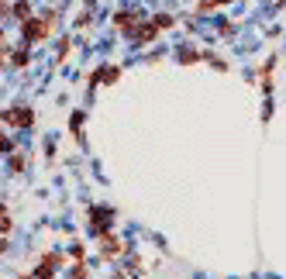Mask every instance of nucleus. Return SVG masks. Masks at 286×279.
<instances>
[{"mask_svg":"<svg viewBox=\"0 0 286 279\" xmlns=\"http://www.w3.org/2000/svg\"><path fill=\"white\" fill-rule=\"evenodd\" d=\"M31 276H38V279H49V276H55V265H49V262H38Z\"/></svg>","mask_w":286,"mask_h":279,"instance_id":"9d476101","label":"nucleus"},{"mask_svg":"<svg viewBox=\"0 0 286 279\" xmlns=\"http://www.w3.org/2000/svg\"><path fill=\"white\" fill-rule=\"evenodd\" d=\"M11 227H14V224H11V217H7V221H0V234H11Z\"/></svg>","mask_w":286,"mask_h":279,"instance_id":"6ab92c4d","label":"nucleus"},{"mask_svg":"<svg viewBox=\"0 0 286 279\" xmlns=\"http://www.w3.org/2000/svg\"><path fill=\"white\" fill-rule=\"evenodd\" d=\"M138 21H142L138 11H117V14H114V28H117V31H125L128 38H131V31H135Z\"/></svg>","mask_w":286,"mask_h":279,"instance_id":"7ed1b4c3","label":"nucleus"},{"mask_svg":"<svg viewBox=\"0 0 286 279\" xmlns=\"http://www.w3.org/2000/svg\"><path fill=\"white\" fill-rule=\"evenodd\" d=\"M100 83H104V66H100V69H93V76H90V90H93V87H100Z\"/></svg>","mask_w":286,"mask_h":279,"instance_id":"2eb2a0df","label":"nucleus"},{"mask_svg":"<svg viewBox=\"0 0 286 279\" xmlns=\"http://www.w3.org/2000/svg\"><path fill=\"white\" fill-rule=\"evenodd\" d=\"M49 31H52V24H49L45 17H28V21H21V35H24V42H28V45L45 42Z\"/></svg>","mask_w":286,"mask_h":279,"instance_id":"f257e3e1","label":"nucleus"},{"mask_svg":"<svg viewBox=\"0 0 286 279\" xmlns=\"http://www.w3.org/2000/svg\"><path fill=\"white\" fill-rule=\"evenodd\" d=\"M90 217H93V231H97V234H107L114 210H107V207H90Z\"/></svg>","mask_w":286,"mask_h":279,"instance_id":"423d86ee","label":"nucleus"},{"mask_svg":"<svg viewBox=\"0 0 286 279\" xmlns=\"http://www.w3.org/2000/svg\"><path fill=\"white\" fill-rule=\"evenodd\" d=\"M7 217H11V214H7V207H4V204H0V221H7Z\"/></svg>","mask_w":286,"mask_h":279,"instance_id":"5701e85b","label":"nucleus"},{"mask_svg":"<svg viewBox=\"0 0 286 279\" xmlns=\"http://www.w3.org/2000/svg\"><path fill=\"white\" fill-rule=\"evenodd\" d=\"M152 21H155V28H159V31H162V28H169V24H173V17H169V14H155Z\"/></svg>","mask_w":286,"mask_h":279,"instance_id":"ddd939ff","label":"nucleus"},{"mask_svg":"<svg viewBox=\"0 0 286 279\" xmlns=\"http://www.w3.org/2000/svg\"><path fill=\"white\" fill-rule=\"evenodd\" d=\"M28 62H31V52H28V42H24V49L11 52V66H14V69H24Z\"/></svg>","mask_w":286,"mask_h":279,"instance_id":"0eeeda50","label":"nucleus"},{"mask_svg":"<svg viewBox=\"0 0 286 279\" xmlns=\"http://www.w3.org/2000/svg\"><path fill=\"white\" fill-rule=\"evenodd\" d=\"M69 255H72L76 262H83V255H87V248H83V245H72V248H69Z\"/></svg>","mask_w":286,"mask_h":279,"instance_id":"f3484780","label":"nucleus"},{"mask_svg":"<svg viewBox=\"0 0 286 279\" xmlns=\"http://www.w3.org/2000/svg\"><path fill=\"white\" fill-rule=\"evenodd\" d=\"M7 14H11V7L4 4V0H0V17H7Z\"/></svg>","mask_w":286,"mask_h":279,"instance_id":"aec40b11","label":"nucleus"},{"mask_svg":"<svg viewBox=\"0 0 286 279\" xmlns=\"http://www.w3.org/2000/svg\"><path fill=\"white\" fill-rule=\"evenodd\" d=\"M100 252H104L107 259H117V255H125L128 248H125V242H121V238H114V234H100Z\"/></svg>","mask_w":286,"mask_h":279,"instance_id":"20e7f679","label":"nucleus"},{"mask_svg":"<svg viewBox=\"0 0 286 279\" xmlns=\"http://www.w3.org/2000/svg\"><path fill=\"white\" fill-rule=\"evenodd\" d=\"M0 121L11 124V128H31V124H35V110L24 107V104H18V107H11V110H0Z\"/></svg>","mask_w":286,"mask_h":279,"instance_id":"f03ea898","label":"nucleus"},{"mask_svg":"<svg viewBox=\"0 0 286 279\" xmlns=\"http://www.w3.org/2000/svg\"><path fill=\"white\" fill-rule=\"evenodd\" d=\"M83 117H87L83 110H76V114H72V121H69V128H72V135H76L79 141H83Z\"/></svg>","mask_w":286,"mask_h":279,"instance_id":"1a4fd4ad","label":"nucleus"},{"mask_svg":"<svg viewBox=\"0 0 286 279\" xmlns=\"http://www.w3.org/2000/svg\"><path fill=\"white\" fill-rule=\"evenodd\" d=\"M155 35H159L155 21H138V24H135V31H131V38H135L138 45H145V42H155Z\"/></svg>","mask_w":286,"mask_h":279,"instance_id":"39448f33","label":"nucleus"},{"mask_svg":"<svg viewBox=\"0 0 286 279\" xmlns=\"http://www.w3.org/2000/svg\"><path fill=\"white\" fill-rule=\"evenodd\" d=\"M121 79V69H114V66H104V83H117Z\"/></svg>","mask_w":286,"mask_h":279,"instance_id":"9b49d317","label":"nucleus"},{"mask_svg":"<svg viewBox=\"0 0 286 279\" xmlns=\"http://www.w3.org/2000/svg\"><path fill=\"white\" fill-rule=\"evenodd\" d=\"M11 173H24V155H14L11 152Z\"/></svg>","mask_w":286,"mask_h":279,"instance_id":"f8f14e48","label":"nucleus"},{"mask_svg":"<svg viewBox=\"0 0 286 279\" xmlns=\"http://www.w3.org/2000/svg\"><path fill=\"white\" fill-rule=\"evenodd\" d=\"M7 55H11L7 49H0V69H4V62H7Z\"/></svg>","mask_w":286,"mask_h":279,"instance_id":"412c9836","label":"nucleus"},{"mask_svg":"<svg viewBox=\"0 0 286 279\" xmlns=\"http://www.w3.org/2000/svg\"><path fill=\"white\" fill-rule=\"evenodd\" d=\"M0 49H7V45H4V31H0Z\"/></svg>","mask_w":286,"mask_h":279,"instance_id":"393cba45","label":"nucleus"},{"mask_svg":"<svg viewBox=\"0 0 286 279\" xmlns=\"http://www.w3.org/2000/svg\"><path fill=\"white\" fill-rule=\"evenodd\" d=\"M0 152H4V155H11V152H14V141H11L7 135H0Z\"/></svg>","mask_w":286,"mask_h":279,"instance_id":"4468645a","label":"nucleus"},{"mask_svg":"<svg viewBox=\"0 0 286 279\" xmlns=\"http://www.w3.org/2000/svg\"><path fill=\"white\" fill-rule=\"evenodd\" d=\"M197 59H203V55H200V52H190V49L179 55V62H186V66H190V62H197Z\"/></svg>","mask_w":286,"mask_h":279,"instance_id":"dca6fc26","label":"nucleus"},{"mask_svg":"<svg viewBox=\"0 0 286 279\" xmlns=\"http://www.w3.org/2000/svg\"><path fill=\"white\" fill-rule=\"evenodd\" d=\"M11 14H14L18 21H28V17H31V0H18V4L11 7Z\"/></svg>","mask_w":286,"mask_h":279,"instance_id":"6e6552de","label":"nucleus"},{"mask_svg":"<svg viewBox=\"0 0 286 279\" xmlns=\"http://www.w3.org/2000/svg\"><path fill=\"white\" fill-rule=\"evenodd\" d=\"M279 4H286V0H279Z\"/></svg>","mask_w":286,"mask_h":279,"instance_id":"a878e982","label":"nucleus"},{"mask_svg":"<svg viewBox=\"0 0 286 279\" xmlns=\"http://www.w3.org/2000/svg\"><path fill=\"white\" fill-rule=\"evenodd\" d=\"M66 52H69V38H62V42H59V59H66Z\"/></svg>","mask_w":286,"mask_h":279,"instance_id":"a211bd4d","label":"nucleus"},{"mask_svg":"<svg viewBox=\"0 0 286 279\" xmlns=\"http://www.w3.org/2000/svg\"><path fill=\"white\" fill-rule=\"evenodd\" d=\"M7 248H11V245H7V238H0V255H4Z\"/></svg>","mask_w":286,"mask_h":279,"instance_id":"4be33fe9","label":"nucleus"},{"mask_svg":"<svg viewBox=\"0 0 286 279\" xmlns=\"http://www.w3.org/2000/svg\"><path fill=\"white\" fill-rule=\"evenodd\" d=\"M214 4H217V7H221V4H234V0H214Z\"/></svg>","mask_w":286,"mask_h":279,"instance_id":"b1692460","label":"nucleus"}]
</instances>
